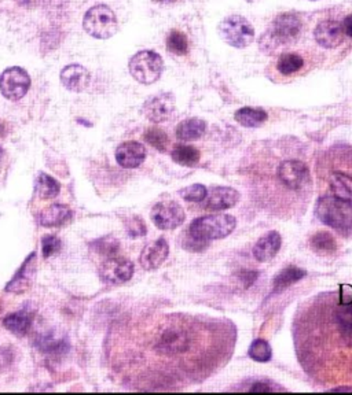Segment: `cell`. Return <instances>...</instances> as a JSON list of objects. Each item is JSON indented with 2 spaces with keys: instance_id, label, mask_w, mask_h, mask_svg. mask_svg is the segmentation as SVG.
<instances>
[{
  "instance_id": "ee69618b",
  "label": "cell",
  "mask_w": 352,
  "mask_h": 395,
  "mask_svg": "<svg viewBox=\"0 0 352 395\" xmlns=\"http://www.w3.org/2000/svg\"><path fill=\"white\" fill-rule=\"evenodd\" d=\"M154 1H159V3H171V1H175V0H154Z\"/></svg>"
},
{
  "instance_id": "e0dca14e",
  "label": "cell",
  "mask_w": 352,
  "mask_h": 395,
  "mask_svg": "<svg viewBox=\"0 0 352 395\" xmlns=\"http://www.w3.org/2000/svg\"><path fill=\"white\" fill-rule=\"evenodd\" d=\"M314 37L319 46L325 49H335L343 43L344 31L339 22L329 19V21L321 22L315 28Z\"/></svg>"
},
{
  "instance_id": "2e32d148",
  "label": "cell",
  "mask_w": 352,
  "mask_h": 395,
  "mask_svg": "<svg viewBox=\"0 0 352 395\" xmlns=\"http://www.w3.org/2000/svg\"><path fill=\"white\" fill-rule=\"evenodd\" d=\"M146 158V149L138 142H124L116 150V161L121 168L134 169L143 164Z\"/></svg>"
},
{
  "instance_id": "ba28073f",
  "label": "cell",
  "mask_w": 352,
  "mask_h": 395,
  "mask_svg": "<svg viewBox=\"0 0 352 395\" xmlns=\"http://www.w3.org/2000/svg\"><path fill=\"white\" fill-rule=\"evenodd\" d=\"M277 174L281 184L289 190H300L310 180L308 167L297 160H289L282 162L278 168Z\"/></svg>"
},
{
  "instance_id": "d590c367",
  "label": "cell",
  "mask_w": 352,
  "mask_h": 395,
  "mask_svg": "<svg viewBox=\"0 0 352 395\" xmlns=\"http://www.w3.org/2000/svg\"><path fill=\"white\" fill-rule=\"evenodd\" d=\"M61 247H62V243H61L58 236H56V235H46L42 239V250H43L45 258H49V257L59 253Z\"/></svg>"
},
{
  "instance_id": "52a82bcc",
  "label": "cell",
  "mask_w": 352,
  "mask_h": 395,
  "mask_svg": "<svg viewBox=\"0 0 352 395\" xmlns=\"http://www.w3.org/2000/svg\"><path fill=\"white\" fill-rule=\"evenodd\" d=\"M152 221L163 230H173L182 226L186 220L184 210L174 201H163L152 210Z\"/></svg>"
},
{
  "instance_id": "3957f363",
  "label": "cell",
  "mask_w": 352,
  "mask_h": 395,
  "mask_svg": "<svg viewBox=\"0 0 352 395\" xmlns=\"http://www.w3.org/2000/svg\"><path fill=\"white\" fill-rule=\"evenodd\" d=\"M237 226V220L230 215H209L195 219L189 228V235L201 240L211 242L229 236Z\"/></svg>"
},
{
  "instance_id": "f6af8a7d",
  "label": "cell",
  "mask_w": 352,
  "mask_h": 395,
  "mask_svg": "<svg viewBox=\"0 0 352 395\" xmlns=\"http://www.w3.org/2000/svg\"><path fill=\"white\" fill-rule=\"evenodd\" d=\"M3 153H4V151H3V149H1V146H0V160H1V157H3Z\"/></svg>"
},
{
  "instance_id": "44dd1931",
  "label": "cell",
  "mask_w": 352,
  "mask_h": 395,
  "mask_svg": "<svg viewBox=\"0 0 352 395\" xmlns=\"http://www.w3.org/2000/svg\"><path fill=\"white\" fill-rule=\"evenodd\" d=\"M205 122L200 118H189L182 121L176 128V137L180 142H193L200 139L205 132Z\"/></svg>"
},
{
  "instance_id": "8d00e7d4",
  "label": "cell",
  "mask_w": 352,
  "mask_h": 395,
  "mask_svg": "<svg viewBox=\"0 0 352 395\" xmlns=\"http://www.w3.org/2000/svg\"><path fill=\"white\" fill-rule=\"evenodd\" d=\"M127 232L131 237H139L146 235V224L141 217H131L125 221Z\"/></svg>"
},
{
  "instance_id": "7a4b0ae2",
  "label": "cell",
  "mask_w": 352,
  "mask_h": 395,
  "mask_svg": "<svg viewBox=\"0 0 352 395\" xmlns=\"http://www.w3.org/2000/svg\"><path fill=\"white\" fill-rule=\"evenodd\" d=\"M83 29L88 36L94 39H111L118 32V17L109 6L95 4L84 14Z\"/></svg>"
},
{
  "instance_id": "5b68a950",
  "label": "cell",
  "mask_w": 352,
  "mask_h": 395,
  "mask_svg": "<svg viewBox=\"0 0 352 395\" xmlns=\"http://www.w3.org/2000/svg\"><path fill=\"white\" fill-rule=\"evenodd\" d=\"M222 39L232 47H248L255 39V29L250 22L241 15L227 17L219 26Z\"/></svg>"
},
{
  "instance_id": "d4e9b609",
  "label": "cell",
  "mask_w": 352,
  "mask_h": 395,
  "mask_svg": "<svg viewBox=\"0 0 352 395\" xmlns=\"http://www.w3.org/2000/svg\"><path fill=\"white\" fill-rule=\"evenodd\" d=\"M235 121L245 128H257L267 121V113L263 109L242 108L235 113Z\"/></svg>"
},
{
  "instance_id": "f546056e",
  "label": "cell",
  "mask_w": 352,
  "mask_h": 395,
  "mask_svg": "<svg viewBox=\"0 0 352 395\" xmlns=\"http://www.w3.org/2000/svg\"><path fill=\"white\" fill-rule=\"evenodd\" d=\"M248 354L252 360H255L257 362H269L273 357V350H271V346L267 340L256 339L249 346Z\"/></svg>"
},
{
  "instance_id": "ac0fdd59",
  "label": "cell",
  "mask_w": 352,
  "mask_h": 395,
  "mask_svg": "<svg viewBox=\"0 0 352 395\" xmlns=\"http://www.w3.org/2000/svg\"><path fill=\"white\" fill-rule=\"evenodd\" d=\"M205 199L207 210L221 212L237 205V202L239 201V192L232 187H214Z\"/></svg>"
},
{
  "instance_id": "1f68e13d",
  "label": "cell",
  "mask_w": 352,
  "mask_h": 395,
  "mask_svg": "<svg viewBox=\"0 0 352 395\" xmlns=\"http://www.w3.org/2000/svg\"><path fill=\"white\" fill-rule=\"evenodd\" d=\"M167 50L174 56H184L189 50V42L186 35L179 31L170 32L167 37Z\"/></svg>"
},
{
  "instance_id": "7bdbcfd3",
  "label": "cell",
  "mask_w": 352,
  "mask_h": 395,
  "mask_svg": "<svg viewBox=\"0 0 352 395\" xmlns=\"http://www.w3.org/2000/svg\"><path fill=\"white\" fill-rule=\"evenodd\" d=\"M332 392H333V393H340V392H352V387H349V386H347V387H346V386H344V387H336V389H333Z\"/></svg>"
},
{
  "instance_id": "f35d334b",
  "label": "cell",
  "mask_w": 352,
  "mask_h": 395,
  "mask_svg": "<svg viewBox=\"0 0 352 395\" xmlns=\"http://www.w3.org/2000/svg\"><path fill=\"white\" fill-rule=\"evenodd\" d=\"M340 303L344 305H351L352 303V285L343 284L340 287Z\"/></svg>"
},
{
  "instance_id": "60d3db41",
  "label": "cell",
  "mask_w": 352,
  "mask_h": 395,
  "mask_svg": "<svg viewBox=\"0 0 352 395\" xmlns=\"http://www.w3.org/2000/svg\"><path fill=\"white\" fill-rule=\"evenodd\" d=\"M343 31H344V35H347V36H350L352 37V14L351 15H349V17H346L344 18V21H343Z\"/></svg>"
},
{
  "instance_id": "74e56055",
  "label": "cell",
  "mask_w": 352,
  "mask_h": 395,
  "mask_svg": "<svg viewBox=\"0 0 352 395\" xmlns=\"http://www.w3.org/2000/svg\"><path fill=\"white\" fill-rule=\"evenodd\" d=\"M238 278H239V280L242 283V285L248 288V287H250L253 283L257 280L259 274L255 272V271H242V272L238 275Z\"/></svg>"
},
{
  "instance_id": "ffe728a7",
  "label": "cell",
  "mask_w": 352,
  "mask_h": 395,
  "mask_svg": "<svg viewBox=\"0 0 352 395\" xmlns=\"http://www.w3.org/2000/svg\"><path fill=\"white\" fill-rule=\"evenodd\" d=\"M70 219H72V210L67 206L61 205V203L49 206L38 217L39 224L46 228L63 226Z\"/></svg>"
},
{
  "instance_id": "f1b7e54d",
  "label": "cell",
  "mask_w": 352,
  "mask_h": 395,
  "mask_svg": "<svg viewBox=\"0 0 352 395\" xmlns=\"http://www.w3.org/2000/svg\"><path fill=\"white\" fill-rule=\"evenodd\" d=\"M336 323L346 342L352 346V303L344 305V308L336 312Z\"/></svg>"
},
{
  "instance_id": "8fae6325",
  "label": "cell",
  "mask_w": 352,
  "mask_h": 395,
  "mask_svg": "<svg viewBox=\"0 0 352 395\" xmlns=\"http://www.w3.org/2000/svg\"><path fill=\"white\" fill-rule=\"evenodd\" d=\"M175 112V96L170 92H163L152 96L143 105V114L153 122H164Z\"/></svg>"
},
{
  "instance_id": "7402d4cb",
  "label": "cell",
  "mask_w": 352,
  "mask_h": 395,
  "mask_svg": "<svg viewBox=\"0 0 352 395\" xmlns=\"http://www.w3.org/2000/svg\"><path fill=\"white\" fill-rule=\"evenodd\" d=\"M330 187L335 196L352 205V176L343 171L333 173L330 177Z\"/></svg>"
},
{
  "instance_id": "e575fe53",
  "label": "cell",
  "mask_w": 352,
  "mask_h": 395,
  "mask_svg": "<svg viewBox=\"0 0 352 395\" xmlns=\"http://www.w3.org/2000/svg\"><path fill=\"white\" fill-rule=\"evenodd\" d=\"M93 247L99 254L112 255V254L118 253L120 244H118V239H115L113 236H105V237H101L99 240H95L93 243Z\"/></svg>"
},
{
  "instance_id": "d6a6232c",
  "label": "cell",
  "mask_w": 352,
  "mask_h": 395,
  "mask_svg": "<svg viewBox=\"0 0 352 395\" xmlns=\"http://www.w3.org/2000/svg\"><path fill=\"white\" fill-rule=\"evenodd\" d=\"M145 140L159 151H166L168 146V136L160 128H150L145 133Z\"/></svg>"
},
{
  "instance_id": "30bf717a",
  "label": "cell",
  "mask_w": 352,
  "mask_h": 395,
  "mask_svg": "<svg viewBox=\"0 0 352 395\" xmlns=\"http://www.w3.org/2000/svg\"><path fill=\"white\" fill-rule=\"evenodd\" d=\"M157 350L167 355H177L191 347V339L183 328H167L157 340Z\"/></svg>"
},
{
  "instance_id": "b9f144b4",
  "label": "cell",
  "mask_w": 352,
  "mask_h": 395,
  "mask_svg": "<svg viewBox=\"0 0 352 395\" xmlns=\"http://www.w3.org/2000/svg\"><path fill=\"white\" fill-rule=\"evenodd\" d=\"M14 1L18 6L25 7V8H33V7H36L40 3V0H14Z\"/></svg>"
},
{
  "instance_id": "83f0119b",
  "label": "cell",
  "mask_w": 352,
  "mask_h": 395,
  "mask_svg": "<svg viewBox=\"0 0 352 395\" xmlns=\"http://www.w3.org/2000/svg\"><path fill=\"white\" fill-rule=\"evenodd\" d=\"M311 249L317 254H333L337 250V243L329 232H318L311 237Z\"/></svg>"
},
{
  "instance_id": "4316f807",
  "label": "cell",
  "mask_w": 352,
  "mask_h": 395,
  "mask_svg": "<svg viewBox=\"0 0 352 395\" xmlns=\"http://www.w3.org/2000/svg\"><path fill=\"white\" fill-rule=\"evenodd\" d=\"M173 160L176 164L182 167H194L200 161V151L193 147V146H186V144H179L171 153Z\"/></svg>"
},
{
  "instance_id": "8992f818",
  "label": "cell",
  "mask_w": 352,
  "mask_h": 395,
  "mask_svg": "<svg viewBox=\"0 0 352 395\" xmlns=\"http://www.w3.org/2000/svg\"><path fill=\"white\" fill-rule=\"evenodd\" d=\"M31 84V76L19 66L7 67L0 74V94L11 102L22 99L28 94Z\"/></svg>"
},
{
  "instance_id": "6da1fadb",
  "label": "cell",
  "mask_w": 352,
  "mask_h": 395,
  "mask_svg": "<svg viewBox=\"0 0 352 395\" xmlns=\"http://www.w3.org/2000/svg\"><path fill=\"white\" fill-rule=\"evenodd\" d=\"M315 216L321 223L333 229L349 232L352 229V205L335 196L326 195L318 199Z\"/></svg>"
},
{
  "instance_id": "484cf974",
  "label": "cell",
  "mask_w": 352,
  "mask_h": 395,
  "mask_svg": "<svg viewBox=\"0 0 352 395\" xmlns=\"http://www.w3.org/2000/svg\"><path fill=\"white\" fill-rule=\"evenodd\" d=\"M305 271H303L298 267H287L282 269L274 279V292H280L288 287H291L294 283L305 278Z\"/></svg>"
},
{
  "instance_id": "4fadbf2b",
  "label": "cell",
  "mask_w": 352,
  "mask_h": 395,
  "mask_svg": "<svg viewBox=\"0 0 352 395\" xmlns=\"http://www.w3.org/2000/svg\"><path fill=\"white\" fill-rule=\"evenodd\" d=\"M170 255V246L168 242L164 237H160L152 243H149L139 257V262L143 269L146 271H154L160 268L164 261Z\"/></svg>"
},
{
  "instance_id": "5bb4252c",
  "label": "cell",
  "mask_w": 352,
  "mask_h": 395,
  "mask_svg": "<svg viewBox=\"0 0 352 395\" xmlns=\"http://www.w3.org/2000/svg\"><path fill=\"white\" fill-rule=\"evenodd\" d=\"M35 274H36V254L31 253L21 265V268L17 271L14 278L7 283L4 291L11 294L25 292L33 282Z\"/></svg>"
},
{
  "instance_id": "603a6c76",
  "label": "cell",
  "mask_w": 352,
  "mask_h": 395,
  "mask_svg": "<svg viewBox=\"0 0 352 395\" xmlns=\"http://www.w3.org/2000/svg\"><path fill=\"white\" fill-rule=\"evenodd\" d=\"M61 191V185L58 181L46 174L40 173L35 180V194L39 199H53L56 198Z\"/></svg>"
},
{
  "instance_id": "d6986e66",
  "label": "cell",
  "mask_w": 352,
  "mask_h": 395,
  "mask_svg": "<svg viewBox=\"0 0 352 395\" xmlns=\"http://www.w3.org/2000/svg\"><path fill=\"white\" fill-rule=\"evenodd\" d=\"M282 246V237L277 230L267 232L253 246V257L259 262L273 260Z\"/></svg>"
},
{
  "instance_id": "ab89813d",
  "label": "cell",
  "mask_w": 352,
  "mask_h": 395,
  "mask_svg": "<svg viewBox=\"0 0 352 395\" xmlns=\"http://www.w3.org/2000/svg\"><path fill=\"white\" fill-rule=\"evenodd\" d=\"M277 389H273L271 387V385L269 383V382H259V383H256L252 389H250V392H275Z\"/></svg>"
},
{
  "instance_id": "7c38bea8",
  "label": "cell",
  "mask_w": 352,
  "mask_h": 395,
  "mask_svg": "<svg viewBox=\"0 0 352 395\" xmlns=\"http://www.w3.org/2000/svg\"><path fill=\"white\" fill-rule=\"evenodd\" d=\"M300 31L301 21L296 14H281L273 22L270 37L278 44H287L297 37Z\"/></svg>"
},
{
  "instance_id": "9c48e42d",
  "label": "cell",
  "mask_w": 352,
  "mask_h": 395,
  "mask_svg": "<svg viewBox=\"0 0 352 395\" xmlns=\"http://www.w3.org/2000/svg\"><path fill=\"white\" fill-rule=\"evenodd\" d=\"M134 264L125 258H109L99 268L101 279L108 284L118 285L127 283L134 275Z\"/></svg>"
},
{
  "instance_id": "836d02e7",
  "label": "cell",
  "mask_w": 352,
  "mask_h": 395,
  "mask_svg": "<svg viewBox=\"0 0 352 395\" xmlns=\"http://www.w3.org/2000/svg\"><path fill=\"white\" fill-rule=\"evenodd\" d=\"M180 195L187 202H202L208 195V190L202 184H193L180 191Z\"/></svg>"
},
{
  "instance_id": "4dcf8cb0",
  "label": "cell",
  "mask_w": 352,
  "mask_h": 395,
  "mask_svg": "<svg viewBox=\"0 0 352 395\" xmlns=\"http://www.w3.org/2000/svg\"><path fill=\"white\" fill-rule=\"evenodd\" d=\"M303 65H304V60L298 54L288 53V54H282L280 57L278 63H277V69L281 74L289 76V74H294L296 72H298L303 67Z\"/></svg>"
},
{
  "instance_id": "9a60e30c",
  "label": "cell",
  "mask_w": 352,
  "mask_h": 395,
  "mask_svg": "<svg viewBox=\"0 0 352 395\" xmlns=\"http://www.w3.org/2000/svg\"><path fill=\"white\" fill-rule=\"evenodd\" d=\"M59 78L66 90L73 92H81L88 87L91 77L90 72L84 66L79 63H72L61 70Z\"/></svg>"
},
{
  "instance_id": "cb8c5ba5",
  "label": "cell",
  "mask_w": 352,
  "mask_h": 395,
  "mask_svg": "<svg viewBox=\"0 0 352 395\" xmlns=\"http://www.w3.org/2000/svg\"><path fill=\"white\" fill-rule=\"evenodd\" d=\"M4 327L15 335H26L32 327V319L25 312H15L3 320Z\"/></svg>"
},
{
  "instance_id": "277c9868",
  "label": "cell",
  "mask_w": 352,
  "mask_h": 395,
  "mask_svg": "<svg viewBox=\"0 0 352 395\" xmlns=\"http://www.w3.org/2000/svg\"><path fill=\"white\" fill-rule=\"evenodd\" d=\"M128 69L131 76L141 84L149 85L156 83L163 73L164 60L157 53L143 50L129 59Z\"/></svg>"
}]
</instances>
